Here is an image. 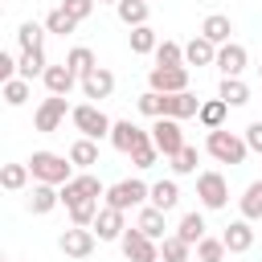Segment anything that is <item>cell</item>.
I'll use <instances>...</instances> for the list:
<instances>
[{
  "label": "cell",
  "instance_id": "15",
  "mask_svg": "<svg viewBox=\"0 0 262 262\" xmlns=\"http://www.w3.org/2000/svg\"><path fill=\"white\" fill-rule=\"evenodd\" d=\"M246 61H250V53H246V45H237V41H229V45L217 49V70H221V78H242Z\"/></svg>",
  "mask_w": 262,
  "mask_h": 262
},
{
  "label": "cell",
  "instance_id": "2",
  "mask_svg": "<svg viewBox=\"0 0 262 262\" xmlns=\"http://www.w3.org/2000/svg\"><path fill=\"white\" fill-rule=\"evenodd\" d=\"M205 151L217 160V164H246V156H250V143H246V135H233V131H225V127H217V131H209V139H205Z\"/></svg>",
  "mask_w": 262,
  "mask_h": 262
},
{
  "label": "cell",
  "instance_id": "29",
  "mask_svg": "<svg viewBox=\"0 0 262 262\" xmlns=\"http://www.w3.org/2000/svg\"><path fill=\"white\" fill-rule=\"evenodd\" d=\"M237 209H242V217H246V221H262V180H250V184H246V192H242Z\"/></svg>",
  "mask_w": 262,
  "mask_h": 262
},
{
  "label": "cell",
  "instance_id": "46",
  "mask_svg": "<svg viewBox=\"0 0 262 262\" xmlns=\"http://www.w3.org/2000/svg\"><path fill=\"white\" fill-rule=\"evenodd\" d=\"M12 78H16V57L0 53V82H12Z\"/></svg>",
  "mask_w": 262,
  "mask_h": 262
},
{
  "label": "cell",
  "instance_id": "49",
  "mask_svg": "<svg viewBox=\"0 0 262 262\" xmlns=\"http://www.w3.org/2000/svg\"><path fill=\"white\" fill-rule=\"evenodd\" d=\"M192 262H196V258H192Z\"/></svg>",
  "mask_w": 262,
  "mask_h": 262
},
{
  "label": "cell",
  "instance_id": "7",
  "mask_svg": "<svg viewBox=\"0 0 262 262\" xmlns=\"http://www.w3.org/2000/svg\"><path fill=\"white\" fill-rule=\"evenodd\" d=\"M66 115H74V106H70L66 98L49 94V98H41V106L33 111V127H37L41 135H53V131L66 123Z\"/></svg>",
  "mask_w": 262,
  "mask_h": 262
},
{
  "label": "cell",
  "instance_id": "12",
  "mask_svg": "<svg viewBox=\"0 0 262 262\" xmlns=\"http://www.w3.org/2000/svg\"><path fill=\"white\" fill-rule=\"evenodd\" d=\"M94 242H98V233H94V229H82V225H70V229L57 237V246H61L66 258H90V254H94Z\"/></svg>",
  "mask_w": 262,
  "mask_h": 262
},
{
  "label": "cell",
  "instance_id": "30",
  "mask_svg": "<svg viewBox=\"0 0 262 262\" xmlns=\"http://www.w3.org/2000/svg\"><path fill=\"white\" fill-rule=\"evenodd\" d=\"M66 66H70L78 78H86V74H94V70H98V57H94V49H86V45H74V49L66 53Z\"/></svg>",
  "mask_w": 262,
  "mask_h": 262
},
{
  "label": "cell",
  "instance_id": "38",
  "mask_svg": "<svg viewBox=\"0 0 262 262\" xmlns=\"http://www.w3.org/2000/svg\"><path fill=\"white\" fill-rule=\"evenodd\" d=\"M225 242L221 237H205V242H196V262H225Z\"/></svg>",
  "mask_w": 262,
  "mask_h": 262
},
{
  "label": "cell",
  "instance_id": "17",
  "mask_svg": "<svg viewBox=\"0 0 262 262\" xmlns=\"http://www.w3.org/2000/svg\"><path fill=\"white\" fill-rule=\"evenodd\" d=\"M201 37L221 49V45H229V37H233V20H229L225 12H209V16L201 20Z\"/></svg>",
  "mask_w": 262,
  "mask_h": 262
},
{
  "label": "cell",
  "instance_id": "43",
  "mask_svg": "<svg viewBox=\"0 0 262 262\" xmlns=\"http://www.w3.org/2000/svg\"><path fill=\"white\" fill-rule=\"evenodd\" d=\"M61 8H66V12H70L78 25H82V20L94 12V0H61Z\"/></svg>",
  "mask_w": 262,
  "mask_h": 262
},
{
  "label": "cell",
  "instance_id": "45",
  "mask_svg": "<svg viewBox=\"0 0 262 262\" xmlns=\"http://www.w3.org/2000/svg\"><path fill=\"white\" fill-rule=\"evenodd\" d=\"M246 143H250V151H262V119H254L246 127Z\"/></svg>",
  "mask_w": 262,
  "mask_h": 262
},
{
  "label": "cell",
  "instance_id": "9",
  "mask_svg": "<svg viewBox=\"0 0 262 262\" xmlns=\"http://www.w3.org/2000/svg\"><path fill=\"white\" fill-rule=\"evenodd\" d=\"M151 143V131H143L139 123H131V119H119L115 123V131H111V147L115 151H123V156H135L139 147H147Z\"/></svg>",
  "mask_w": 262,
  "mask_h": 262
},
{
  "label": "cell",
  "instance_id": "32",
  "mask_svg": "<svg viewBox=\"0 0 262 262\" xmlns=\"http://www.w3.org/2000/svg\"><path fill=\"white\" fill-rule=\"evenodd\" d=\"M160 258H164V262H192V246H188L184 237L168 233V237L160 242Z\"/></svg>",
  "mask_w": 262,
  "mask_h": 262
},
{
  "label": "cell",
  "instance_id": "47",
  "mask_svg": "<svg viewBox=\"0 0 262 262\" xmlns=\"http://www.w3.org/2000/svg\"><path fill=\"white\" fill-rule=\"evenodd\" d=\"M98 4H119V0H98Z\"/></svg>",
  "mask_w": 262,
  "mask_h": 262
},
{
  "label": "cell",
  "instance_id": "42",
  "mask_svg": "<svg viewBox=\"0 0 262 262\" xmlns=\"http://www.w3.org/2000/svg\"><path fill=\"white\" fill-rule=\"evenodd\" d=\"M172 172H176V176H188V172H196V147H192V143H188L180 156H172Z\"/></svg>",
  "mask_w": 262,
  "mask_h": 262
},
{
  "label": "cell",
  "instance_id": "27",
  "mask_svg": "<svg viewBox=\"0 0 262 262\" xmlns=\"http://www.w3.org/2000/svg\"><path fill=\"white\" fill-rule=\"evenodd\" d=\"M205 229H209V225H205V217L192 209V213H184V217H180V225H176V237H184L188 246H196V242H205V237H209Z\"/></svg>",
  "mask_w": 262,
  "mask_h": 262
},
{
  "label": "cell",
  "instance_id": "44",
  "mask_svg": "<svg viewBox=\"0 0 262 262\" xmlns=\"http://www.w3.org/2000/svg\"><path fill=\"white\" fill-rule=\"evenodd\" d=\"M156 160H160V147H156V143H147V147H139V151L131 156V164H135V168H151Z\"/></svg>",
  "mask_w": 262,
  "mask_h": 262
},
{
  "label": "cell",
  "instance_id": "21",
  "mask_svg": "<svg viewBox=\"0 0 262 262\" xmlns=\"http://www.w3.org/2000/svg\"><path fill=\"white\" fill-rule=\"evenodd\" d=\"M45 70H49L45 49H20V57H16V78L33 82V78H45Z\"/></svg>",
  "mask_w": 262,
  "mask_h": 262
},
{
  "label": "cell",
  "instance_id": "1",
  "mask_svg": "<svg viewBox=\"0 0 262 262\" xmlns=\"http://www.w3.org/2000/svg\"><path fill=\"white\" fill-rule=\"evenodd\" d=\"M25 164H29V172H33L37 184H53V188H61V184H70L78 176L74 164H70V156H57V151H33Z\"/></svg>",
  "mask_w": 262,
  "mask_h": 262
},
{
  "label": "cell",
  "instance_id": "37",
  "mask_svg": "<svg viewBox=\"0 0 262 262\" xmlns=\"http://www.w3.org/2000/svg\"><path fill=\"white\" fill-rule=\"evenodd\" d=\"M151 57H156V66H184V45H176V41H160Z\"/></svg>",
  "mask_w": 262,
  "mask_h": 262
},
{
  "label": "cell",
  "instance_id": "11",
  "mask_svg": "<svg viewBox=\"0 0 262 262\" xmlns=\"http://www.w3.org/2000/svg\"><path fill=\"white\" fill-rule=\"evenodd\" d=\"M119 246H123V258H127V262H160V242L143 237L135 225L119 237Z\"/></svg>",
  "mask_w": 262,
  "mask_h": 262
},
{
  "label": "cell",
  "instance_id": "35",
  "mask_svg": "<svg viewBox=\"0 0 262 262\" xmlns=\"http://www.w3.org/2000/svg\"><path fill=\"white\" fill-rule=\"evenodd\" d=\"M29 176H33L29 164H4V168H0V184H4L8 192H20V188L29 184Z\"/></svg>",
  "mask_w": 262,
  "mask_h": 262
},
{
  "label": "cell",
  "instance_id": "25",
  "mask_svg": "<svg viewBox=\"0 0 262 262\" xmlns=\"http://www.w3.org/2000/svg\"><path fill=\"white\" fill-rule=\"evenodd\" d=\"M70 164L82 168V172H90V168L98 164V143H94V139H74V143H70Z\"/></svg>",
  "mask_w": 262,
  "mask_h": 262
},
{
  "label": "cell",
  "instance_id": "10",
  "mask_svg": "<svg viewBox=\"0 0 262 262\" xmlns=\"http://www.w3.org/2000/svg\"><path fill=\"white\" fill-rule=\"evenodd\" d=\"M151 143L160 147L164 160H172V156H180V151L188 147V143H184V131H180L176 119H156V123H151Z\"/></svg>",
  "mask_w": 262,
  "mask_h": 262
},
{
  "label": "cell",
  "instance_id": "14",
  "mask_svg": "<svg viewBox=\"0 0 262 262\" xmlns=\"http://www.w3.org/2000/svg\"><path fill=\"white\" fill-rule=\"evenodd\" d=\"M196 115H201V98H196L192 90L164 94V119H176V123H184V119H196Z\"/></svg>",
  "mask_w": 262,
  "mask_h": 262
},
{
  "label": "cell",
  "instance_id": "20",
  "mask_svg": "<svg viewBox=\"0 0 262 262\" xmlns=\"http://www.w3.org/2000/svg\"><path fill=\"white\" fill-rule=\"evenodd\" d=\"M135 229L143 233V237H151V242H164L168 233V225H164V209H156V205H143L139 209V217H135Z\"/></svg>",
  "mask_w": 262,
  "mask_h": 262
},
{
  "label": "cell",
  "instance_id": "28",
  "mask_svg": "<svg viewBox=\"0 0 262 262\" xmlns=\"http://www.w3.org/2000/svg\"><path fill=\"white\" fill-rule=\"evenodd\" d=\"M115 12H119V20L127 25V29H139V25H147V0H119L115 4Z\"/></svg>",
  "mask_w": 262,
  "mask_h": 262
},
{
  "label": "cell",
  "instance_id": "24",
  "mask_svg": "<svg viewBox=\"0 0 262 262\" xmlns=\"http://www.w3.org/2000/svg\"><path fill=\"white\" fill-rule=\"evenodd\" d=\"M217 98H221L225 106H246V102H250V86H246L242 78H221Z\"/></svg>",
  "mask_w": 262,
  "mask_h": 262
},
{
  "label": "cell",
  "instance_id": "36",
  "mask_svg": "<svg viewBox=\"0 0 262 262\" xmlns=\"http://www.w3.org/2000/svg\"><path fill=\"white\" fill-rule=\"evenodd\" d=\"M16 41H20V49H45V25L25 20V25L16 29Z\"/></svg>",
  "mask_w": 262,
  "mask_h": 262
},
{
  "label": "cell",
  "instance_id": "8",
  "mask_svg": "<svg viewBox=\"0 0 262 262\" xmlns=\"http://www.w3.org/2000/svg\"><path fill=\"white\" fill-rule=\"evenodd\" d=\"M196 201H201V209H225L229 205V180L221 172H201L196 176Z\"/></svg>",
  "mask_w": 262,
  "mask_h": 262
},
{
  "label": "cell",
  "instance_id": "41",
  "mask_svg": "<svg viewBox=\"0 0 262 262\" xmlns=\"http://www.w3.org/2000/svg\"><path fill=\"white\" fill-rule=\"evenodd\" d=\"M139 111H143L147 119H164V94L143 90V94H139Z\"/></svg>",
  "mask_w": 262,
  "mask_h": 262
},
{
  "label": "cell",
  "instance_id": "4",
  "mask_svg": "<svg viewBox=\"0 0 262 262\" xmlns=\"http://www.w3.org/2000/svg\"><path fill=\"white\" fill-rule=\"evenodd\" d=\"M111 209H143L147 201H151V184H143V180H119V184H111L106 188V196H102Z\"/></svg>",
  "mask_w": 262,
  "mask_h": 262
},
{
  "label": "cell",
  "instance_id": "16",
  "mask_svg": "<svg viewBox=\"0 0 262 262\" xmlns=\"http://www.w3.org/2000/svg\"><path fill=\"white\" fill-rule=\"evenodd\" d=\"M221 242H225V250H229V254H246V250L254 246V221H246V217L229 221V225H225V233H221Z\"/></svg>",
  "mask_w": 262,
  "mask_h": 262
},
{
  "label": "cell",
  "instance_id": "39",
  "mask_svg": "<svg viewBox=\"0 0 262 262\" xmlns=\"http://www.w3.org/2000/svg\"><path fill=\"white\" fill-rule=\"evenodd\" d=\"M94 217H98V201H82V205L70 209V221L82 225V229H94Z\"/></svg>",
  "mask_w": 262,
  "mask_h": 262
},
{
  "label": "cell",
  "instance_id": "48",
  "mask_svg": "<svg viewBox=\"0 0 262 262\" xmlns=\"http://www.w3.org/2000/svg\"><path fill=\"white\" fill-rule=\"evenodd\" d=\"M258 74H262V66H258Z\"/></svg>",
  "mask_w": 262,
  "mask_h": 262
},
{
  "label": "cell",
  "instance_id": "34",
  "mask_svg": "<svg viewBox=\"0 0 262 262\" xmlns=\"http://www.w3.org/2000/svg\"><path fill=\"white\" fill-rule=\"evenodd\" d=\"M156 45H160V37H156V29H151V25H139V29H131V53L147 57V53H156Z\"/></svg>",
  "mask_w": 262,
  "mask_h": 262
},
{
  "label": "cell",
  "instance_id": "19",
  "mask_svg": "<svg viewBox=\"0 0 262 262\" xmlns=\"http://www.w3.org/2000/svg\"><path fill=\"white\" fill-rule=\"evenodd\" d=\"M41 82H45V90H49V94H57V98H66V94L74 90V82H82V78H78V74H74V70H70L66 61H61V66H49Z\"/></svg>",
  "mask_w": 262,
  "mask_h": 262
},
{
  "label": "cell",
  "instance_id": "13",
  "mask_svg": "<svg viewBox=\"0 0 262 262\" xmlns=\"http://www.w3.org/2000/svg\"><path fill=\"white\" fill-rule=\"evenodd\" d=\"M94 233H98V242H119V237L127 233V213H123V209L102 205V209H98V217H94Z\"/></svg>",
  "mask_w": 262,
  "mask_h": 262
},
{
  "label": "cell",
  "instance_id": "5",
  "mask_svg": "<svg viewBox=\"0 0 262 262\" xmlns=\"http://www.w3.org/2000/svg\"><path fill=\"white\" fill-rule=\"evenodd\" d=\"M98 196H106V184H102L94 172H78L70 184H61V205H66V209H74V205H82V201H98Z\"/></svg>",
  "mask_w": 262,
  "mask_h": 262
},
{
  "label": "cell",
  "instance_id": "40",
  "mask_svg": "<svg viewBox=\"0 0 262 262\" xmlns=\"http://www.w3.org/2000/svg\"><path fill=\"white\" fill-rule=\"evenodd\" d=\"M4 102H8V106H25V102H29V82H25V78L4 82Z\"/></svg>",
  "mask_w": 262,
  "mask_h": 262
},
{
  "label": "cell",
  "instance_id": "22",
  "mask_svg": "<svg viewBox=\"0 0 262 262\" xmlns=\"http://www.w3.org/2000/svg\"><path fill=\"white\" fill-rule=\"evenodd\" d=\"M57 205H61V188H53V184H33V192H29V213L45 217V213H53Z\"/></svg>",
  "mask_w": 262,
  "mask_h": 262
},
{
  "label": "cell",
  "instance_id": "3",
  "mask_svg": "<svg viewBox=\"0 0 262 262\" xmlns=\"http://www.w3.org/2000/svg\"><path fill=\"white\" fill-rule=\"evenodd\" d=\"M70 123L82 131V139H111V131H115V123L102 115V106L98 102H82V106H74V115H70Z\"/></svg>",
  "mask_w": 262,
  "mask_h": 262
},
{
  "label": "cell",
  "instance_id": "18",
  "mask_svg": "<svg viewBox=\"0 0 262 262\" xmlns=\"http://www.w3.org/2000/svg\"><path fill=\"white\" fill-rule=\"evenodd\" d=\"M82 94H86V98H94V102L111 98V94H115V74H111L106 66H98L94 74H86V78H82Z\"/></svg>",
  "mask_w": 262,
  "mask_h": 262
},
{
  "label": "cell",
  "instance_id": "33",
  "mask_svg": "<svg viewBox=\"0 0 262 262\" xmlns=\"http://www.w3.org/2000/svg\"><path fill=\"white\" fill-rule=\"evenodd\" d=\"M74 29H78V20H74V16H70V12L61 8V4H57V8H49V16H45V33H57V37H70Z\"/></svg>",
  "mask_w": 262,
  "mask_h": 262
},
{
  "label": "cell",
  "instance_id": "26",
  "mask_svg": "<svg viewBox=\"0 0 262 262\" xmlns=\"http://www.w3.org/2000/svg\"><path fill=\"white\" fill-rule=\"evenodd\" d=\"M176 201H180V184H176V180H156V184H151V201H147V205H156V209L172 213V209H176Z\"/></svg>",
  "mask_w": 262,
  "mask_h": 262
},
{
  "label": "cell",
  "instance_id": "31",
  "mask_svg": "<svg viewBox=\"0 0 262 262\" xmlns=\"http://www.w3.org/2000/svg\"><path fill=\"white\" fill-rule=\"evenodd\" d=\"M225 115H229V106L221 102V98H209V102H201V127L205 131H217V127H225Z\"/></svg>",
  "mask_w": 262,
  "mask_h": 262
},
{
  "label": "cell",
  "instance_id": "6",
  "mask_svg": "<svg viewBox=\"0 0 262 262\" xmlns=\"http://www.w3.org/2000/svg\"><path fill=\"white\" fill-rule=\"evenodd\" d=\"M147 90H156V94L188 90V66H151L147 70Z\"/></svg>",
  "mask_w": 262,
  "mask_h": 262
},
{
  "label": "cell",
  "instance_id": "23",
  "mask_svg": "<svg viewBox=\"0 0 262 262\" xmlns=\"http://www.w3.org/2000/svg\"><path fill=\"white\" fill-rule=\"evenodd\" d=\"M184 66H217V45L196 33V37L184 45Z\"/></svg>",
  "mask_w": 262,
  "mask_h": 262
}]
</instances>
